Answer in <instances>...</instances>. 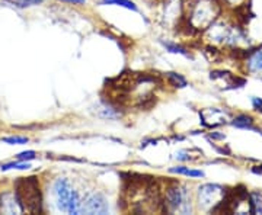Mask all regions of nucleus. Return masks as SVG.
Returning <instances> with one entry per match:
<instances>
[{"label": "nucleus", "instance_id": "obj_10", "mask_svg": "<svg viewBox=\"0 0 262 215\" xmlns=\"http://www.w3.org/2000/svg\"><path fill=\"white\" fill-rule=\"evenodd\" d=\"M232 127L237 130H248V131H259L255 127V118L249 113H237L236 116H232V120L229 122Z\"/></svg>", "mask_w": 262, "mask_h": 215}, {"label": "nucleus", "instance_id": "obj_21", "mask_svg": "<svg viewBox=\"0 0 262 215\" xmlns=\"http://www.w3.org/2000/svg\"><path fill=\"white\" fill-rule=\"evenodd\" d=\"M3 142L6 144H10V146H24L29 142L28 137H19V135H13V137H5L3 138Z\"/></svg>", "mask_w": 262, "mask_h": 215}, {"label": "nucleus", "instance_id": "obj_14", "mask_svg": "<svg viewBox=\"0 0 262 215\" xmlns=\"http://www.w3.org/2000/svg\"><path fill=\"white\" fill-rule=\"evenodd\" d=\"M160 44H162L163 48H165L168 53H170V54H178V56L191 58V53H189L188 48L184 47L182 44H178V42L170 41V39H160Z\"/></svg>", "mask_w": 262, "mask_h": 215}, {"label": "nucleus", "instance_id": "obj_3", "mask_svg": "<svg viewBox=\"0 0 262 215\" xmlns=\"http://www.w3.org/2000/svg\"><path fill=\"white\" fill-rule=\"evenodd\" d=\"M51 197L57 212L79 215L82 195L67 178H57L51 183Z\"/></svg>", "mask_w": 262, "mask_h": 215}, {"label": "nucleus", "instance_id": "obj_8", "mask_svg": "<svg viewBox=\"0 0 262 215\" xmlns=\"http://www.w3.org/2000/svg\"><path fill=\"white\" fill-rule=\"evenodd\" d=\"M200 120L206 128L214 130L219 127L227 125L232 120V113L225 108H207L200 111Z\"/></svg>", "mask_w": 262, "mask_h": 215}, {"label": "nucleus", "instance_id": "obj_24", "mask_svg": "<svg viewBox=\"0 0 262 215\" xmlns=\"http://www.w3.org/2000/svg\"><path fill=\"white\" fill-rule=\"evenodd\" d=\"M208 137L213 141H225L226 140V134L222 131H214L211 130V132H208Z\"/></svg>", "mask_w": 262, "mask_h": 215}, {"label": "nucleus", "instance_id": "obj_17", "mask_svg": "<svg viewBox=\"0 0 262 215\" xmlns=\"http://www.w3.org/2000/svg\"><path fill=\"white\" fill-rule=\"evenodd\" d=\"M249 199L252 205V214H262V190L249 192Z\"/></svg>", "mask_w": 262, "mask_h": 215}, {"label": "nucleus", "instance_id": "obj_6", "mask_svg": "<svg viewBox=\"0 0 262 215\" xmlns=\"http://www.w3.org/2000/svg\"><path fill=\"white\" fill-rule=\"evenodd\" d=\"M15 195L22 212L37 214L42 212V195L39 183L35 178H20L15 185Z\"/></svg>", "mask_w": 262, "mask_h": 215}, {"label": "nucleus", "instance_id": "obj_27", "mask_svg": "<svg viewBox=\"0 0 262 215\" xmlns=\"http://www.w3.org/2000/svg\"><path fill=\"white\" fill-rule=\"evenodd\" d=\"M252 172L253 173H256V175H262V164L252 168Z\"/></svg>", "mask_w": 262, "mask_h": 215}, {"label": "nucleus", "instance_id": "obj_9", "mask_svg": "<svg viewBox=\"0 0 262 215\" xmlns=\"http://www.w3.org/2000/svg\"><path fill=\"white\" fill-rule=\"evenodd\" d=\"M244 68L249 75H259L262 73V50L249 51L244 61Z\"/></svg>", "mask_w": 262, "mask_h": 215}, {"label": "nucleus", "instance_id": "obj_20", "mask_svg": "<svg viewBox=\"0 0 262 215\" xmlns=\"http://www.w3.org/2000/svg\"><path fill=\"white\" fill-rule=\"evenodd\" d=\"M173 159L181 163H188V161H192L195 160V157H192V153L189 150H178L175 154H173Z\"/></svg>", "mask_w": 262, "mask_h": 215}, {"label": "nucleus", "instance_id": "obj_1", "mask_svg": "<svg viewBox=\"0 0 262 215\" xmlns=\"http://www.w3.org/2000/svg\"><path fill=\"white\" fill-rule=\"evenodd\" d=\"M201 35L207 42V45L215 50L244 53L252 47L245 29L239 23H236V20L225 16V12Z\"/></svg>", "mask_w": 262, "mask_h": 215}, {"label": "nucleus", "instance_id": "obj_2", "mask_svg": "<svg viewBox=\"0 0 262 215\" xmlns=\"http://www.w3.org/2000/svg\"><path fill=\"white\" fill-rule=\"evenodd\" d=\"M184 19L191 31L203 34L225 12L223 0H182Z\"/></svg>", "mask_w": 262, "mask_h": 215}, {"label": "nucleus", "instance_id": "obj_5", "mask_svg": "<svg viewBox=\"0 0 262 215\" xmlns=\"http://www.w3.org/2000/svg\"><path fill=\"white\" fill-rule=\"evenodd\" d=\"M195 209L201 212H215L227 202V187L219 183H203L196 187L195 194Z\"/></svg>", "mask_w": 262, "mask_h": 215}, {"label": "nucleus", "instance_id": "obj_23", "mask_svg": "<svg viewBox=\"0 0 262 215\" xmlns=\"http://www.w3.org/2000/svg\"><path fill=\"white\" fill-rule=\"evenodd\" d=\"M251 103H252V108L256 112L262 113V98L252 96V98H251Z\"/></svg>", "mask_w": 262, "mask_h": 215}, {"label": "nucleus", "instance_id": "obj_26", "mask_svg": "<svg viewBox=\"0 0 262 215\" xmlns=\"http://www.w3.org/2000/svg\"><path fill=\"white\" fill-rule=\"evenodd\" d=\"M245 0H223V3L227 5L229 8H234V6H239V5H242Z\"/></svg>", "mask_w": 262, "mask_h": 215}, {"label": "nucleus", "instance_id": "obj_22", "mask_svg": "<svg viewBox=\"0 0 262 215\" xmlns=\"http://www.w3.org/2000/svg\"><path fill=\"white\" fill-rule=\"evenodd\" d=\"M37 159V153L34 150H27V151H22L16 154V160L19 161H31V160Z\"/></svg>", "mask_w": 262, "mask_h": 215}, {"label": "nucleus", "instance_id": "obj_16", "mask_svg": "<svg viewBox=\"0 0 262 215\" xmlns=\"http://www.w3.org/2000/svg\"><path fill=\"white\" fill-rule=\"evenodd\" d=\"M99 5L101 6H117V8H122V9L139 12V6L136 5L134 0H101Z\"/></svg>", "mask_w": 262, "mask_h": 215}, {"label": "nucleus", "instance_id": "obj_28", "mask_svg": "<svg viewBox=\"0 0 262 215\" xmlns=\"http://www.w3.org/2000/svg\"><path fill=\"white\" fill-rule=\"evenodd\" d=\"M261 135H262V132H261Z\"/></svg>", "mask_w": 262, "mask_h": 215}, {"label": "nucleus", "instance_id": "obj_4", "mask_svg": "<svg viewBox=\"0 0 262 215\" xmlns=\"http://www.w3.org/2000/svg\"><path fill=\"white\" fill-rule=\"evenodd\" d=\"M163 211L169 214H194L195 209V199L191 189L184 183H170L162 197Z\"/></svg>", "mask_w": 262, "mask_h": 215}, {"label": "nucleus", "instance_id": "obj_25", "mask_svg": "<svg viewBox=\"0 0 262 215\" xmlns=\"http://www.w3.org/2000/svg\"><path fill=\"white\" fill-rule=\"evenodd\" d=\"M58 2H61V3H67V5H75V6H83L88 0H58Z\"/></svg>", "mask_w": 262, "mask_h": 215}, {"label": "nucleus", "instance_id": "obj_15", "mask_svg": "<svg viewBox=\"0 0 262 215\" xmlns=\"http://www.w3.org/2000/svg\"><path fill=\"white\" fill-rule=\"evenodd\" d=\"M165 79L168 82L169 86H172L173 89H184L188 86V80L181 75V73H177V71H168L165 73Z\"/></svg>", "mask_w": 262, "mask_h": 215}, {"label": "nucleus", "instance_id": "obj_18", "mask_svg": "<svg viewBox=\"0 0 262 215\" xmlns=\"http://www.w3.org/2000/svg\"><path fill=\"white\" fill-rule=\"evenodd\" d=\"M31 169V164L29 161H12V163H5L0 166V170L2 172H8V170H29Z\"/></svg>", "mask_w": 262, "mask_h": 215}, {"label": "nucleus", "instance_id": "obj_7", "mask_svg": "<svg viewBox=\"0 0 262 215\" xmlns=\"http://www.w3.org/2000/svg\"><path fill=\"white\" fill-rule=\"evenodd\" d=\"M110 212V202L101 190H88L82 195L80 214L105 215Z\"/></svg>", "mask_w": 262, "mask_h": 215}, {"label": "nucleus", "instance_id": "obj_19", "mask_svg": "<svg viewBox=\"0 0 262 215\" xmlns=\"http://www.w3.org/2000/svg\"><path fill=\"white\" fill-rule=\"evenodd\" d=\"M6 3H9L15 8H19V9H27V8H32V6H38L41 5L44 0H3Z\"/></svg>", "mask_w": 262, "mask_h": 215}, {"label": "nucleus", "instance_id": "obj_12", "mask_svg": "<svg viewBox=\"0 0 262 215\" xmlns=\"http://www.w3.org/2000/svg\"><path fill=\"white\" fill-rule=\"evenodd\" d=\"M170 175H178V176H185V178L191 179H201L206 178V173L200 169L189 168L185 164H179V166H173V168H169L168 170Z\"/></svg>", "mask_w": 262, "mask_h": 215}, {"label": "nucleus", "instance_id": "obj_13", "mask_svg": "<svg viewBox=\"0 0 262 215\" xmlns=\"http://www.w3.org/2000/svg\"><path fill=\"white\" fill-rule=\"evenodd\" d=\"M98 116L102 118V120H118L122 116V111L115 106L113 103L103 102L99 106V111H98Z\"/></svg>", "mask_w": 262, "mask_h": 215}, {"label": "nucleus", "instance_id": "obj_11", "mask_svg": "<svg viewBox=\"0 0 262 215\" xmlns=\"http://www.w3.org/2000/svg\"><path fill=\"white\" fill-rule=\"evenodd\" d=\"M0 211L6 212V214H20L22 208L19 205L18 198L13 194H5L2 199H0Z\"/></svg>", "mask_w": 262, "mask_h": 215}]
</instances>
